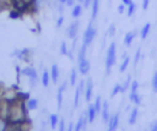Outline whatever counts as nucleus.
I'll use <instances>...</instances> for the list:
<instances>
[{
	"mask_svg": "<svg viewBox=\"0 0 157 131\" xmlns=\"http://www.w3.org/2000/svg\"><path fill=\"white\" fill-rule=\"evenodd\" d=\"M135 37H136V31H130V32H128V33L125 34V37H124V44H125L126 47H130L131 43H132V40L135 39Z\"/></svg>",
	"mask_w": 157,
	"mask_h": 131,
	"instance_id": "nucleus-12",
	"label": "nucleus"
},
{
	"mask_svg": "<svg viewBox=\"0 0 157 131\" xmlns=\"http://www.w3.org/2000/svg\"><path fill=\"white\" fill-rule=\"evenodd\" d=\"M82 10H83L82 4H75L72 6V10H71V16L74 18H78L81 16V13H82Z\"/></svg>",
	"mask_w": 157,
	"mask_h": 131,
	"instance_id": "nucleus-10",
	"label": "nucleus"
},
{
	"mask_svg": "<svg viewBox=\"0 0 157 131\" xmlns=\"http://www.w3.org/2000/svg\"><path fill=\"white\" fill-rule=\"evenodd\" d=\"M92 88H93L92 81L88 80V81H87V84H86V92H85V98H86L87 102H90L91 98H92Z\"/></svg>",
	"mask_w": 157,
	"mask_h": 131,
	"instance_id": "nucleus-14",
	"label": "nucleus"
},
{
	"mask_svg": "<svg viewBox=\"0 0 157 131\" xmlns=\"http://www.w3.org/2000/svg\"><path fill=\"white\" fill-rule=\"evenodd\" d=\"M125 9H126V5H124L123 2L119 4V5H118V9H117V10H118V13H119V15H123V13L125 12Z\"/></svg>",
	"mask_w": 157,
	"mask_h": 131,
	"instance_id": "nucleus-34",
	"label": "nucleus"
},
{
	"mask_svg": "<svg viewBox=\"0 0 157 131\" xmlns=\"http://www.w3.org/2000/svg\"><path fill=\"white\" fill-rule=\"evenodd\" d=\"M76 81H77V71H76V69H72L71 70V73H70V84L71 86H75L76 84Z\"/></svg>",
	"mask_w": 157,
	"mask_h": 131,
	"instance_id": "nucleus-23",
	"label": "nucleus"
},
{
	"mask_svg": "<svg viewBox=\"0 0 157 131\" xmlns=\"http://www.w3.org/2000/svg\"><path fill=\"white\" fill-rule=\"evenodd\" d=\"M59 131H64V120L59 122Z\"/></svg>",
	"mask_w": 157,
	"mask_h": 131,
	"instance_id": "nucleus-41",
	"label": "nucleus"
},
{
	"mask_svg": "<svg viewBox=\"0 0 157 131\" xmlns=\"http://www.w3.org/2000/svg\"><path fill=\"white\" fill-rule=\"evenodd\" d=\"M72 127H74V124L70 122V124H69V127H67V131H72Z\"/></svg>",
	"mask_w": 157,
	"mask_h": 131,
	"instance_id": "nucleus-44",
	"label": "nucleus"
},
{
	"mask_svg": "<svg viewBox=\"0 0 157 131\" xmlns=\"http://www.w3.org/2000/svg\"><path fill=\"white\" fill-rule=\"evenodd\" d=\"M37 107H38V100H37V99L32 98V99H29V100L27 102V108H28L29 110L37 109Z\"/></svg>",
	"mask_w": 157,
	"mask_h": 131,
	"instance_id": "nucleus-25",
	"label": "nucleus"
},
{
	"mask_svg": "<svg viewBox=\"0 0 157 131\" xmlns=\"http://www.w3.org/2000/svg\"><path fill=\"white\" fill-rule=\"evenodd\" d=\"M66 88V82H64L59 89H58V94H56V99H58V109H61V104H63V93Z\"/></svg>",
	"mask_w": 157,
	"mask_h": 131,
	"instance_id": "nucleus-11",
	"label": "nucleus"
},
{
	"mask_svg": "<svg viewBox=\"0 0 157 131\" xmlns=\"http://www.w3.org/2000/svg\"><path fill=\"white\" fill-rule=\"evenodd\" d=\"M130 81H131V77H130V76H128V78L125 80L124 84H121V93H123V92H125V91L128 89V87L131 84V83H130Z\"/></svg>",
	"mask_w": 157,
	"mask_h": 131,
	"instance_id": "nucleus-31",
	"label": "nucleus"
},
{
	"mask_svg": "<svg viewBox=\"0 0 157 131\" xmlns=\"http://www.w3.org/2000/svg\"><path fill=\"white\" fill-rule=\"evenodd\" d=\"M119 125V114H114L109 118L108 121V131H115Z\"/></svg>",
	"mask_w": 157,
	"mask_h": 131,
	"instance_id": "nucleus-7",
	"label": "nucleus"
},
{
	"mask_svg": "<svg viewBox=\"0 0 157 131\" xmlns=\"http://www.w3.org/2000/svg\"><path fill=\"white\" fill-rule=\"evenodd\" d=\"M23 1H27V2H32V1H34V0H23Z\"/></svg>",
	"mask_w": 157,
	"mask_h": 131,
	"instance_id": "nucleus-46",
	"label": "nucleus"
},
{
	"mask_svg": "<svg viewBox=\"0 0 157 131\" xmlns=\"http://www.w3.org/2000/svg\"><path fill=\"white\" fill-rule=\"evenodd\" d=\"M21 73L26 77L29 78V83L31 86H36L37 84V81H38V75H37V70L34 67H31V66H26L21 70Z\"/></svg>",
	"mask_w": 157,
	"mask_h": 131,
	"instance_id": "nucleus-3",
	"label": "nucleus"
},
{
	"mask_svg": "<svg viewBox=\"0 0 157 131\" xmlns=\"http://www.w3.org/2000/svg\"><path fill=\"white\" fill-rule=\"evenodd\" d=\"M50 78L54 83H56L59 80V66L56 64H53L50 67Z\"/></svg>",
	"mask_w": 157,
	"mask_h": 131,
	"instance_id": "nucleus-9",
	"label": "nucleus"
},
{
	"mask_svg": "<svg viewBox=\"0 0 157 131\" xmlns=\"http://www.w3.org/2000/svg\"><path fill=\"white\" fill-rule=\"evenodd\" d=\"M94 108H96V110L97 111H99L101 110V108H102V103H101V97H97L96 98V102H94Z\"/></svg>",
	"mask_w": 157,
	"mask_h": 131,
	"instance_id": "nucleus-33",
	"label": "nucleus"
},
{
	"mask_svg": "<svg viewBox=\"0 0 157 131\" xmlns=\"http://www.w3.org/2000/svg\"><path fill=\"white\" fill-rule=\"evenodd\" d=\"M99 11V0H92V5H91V21L93 22L98 15Z\"/></svg>",
	"mask_w": 157,
	"mask_h": 131,
	"instance_id": "nucleus-8",
	"label": "nucleus"
},
{
	"mask_svg": "<svg viewBox=\"0 0 157 131\" xmlns=\"http://www.w3.org/2000/svg\"><path fill=\"white\" fill-rule=\"evenodd\" d=\"M102 119L103 121L108 122L109 121V113H108V103L103 102V108H102Z\"/></svg>",
	"mask_w": 157,
	"mask_h": 131,
	"instance_id": "nucleus-17",
	"label": "nucleus"
},
{
	"mask_svg": "<svg viewBox=\"0 0 157 131\" xmlns=\"http://www.w3.org/2000/svg\"><path fill=\"white\" fill-rule=\"evenodd\" d=\"M141 6H142V10H147L150 6V0H142Z\"/></svg>",
	"mask_w": 157,
	"mask_h": 131,
	"instance_id": "nucleus-36",
	"label": "nucleus"
},
{
	"mask_svg": "<svg viewBox=\"0 0 157 131\" xmlns=\"http://www.w3.org/2000/svg\"><path fill=\"white\" fill-rule=\"evenodd\" d=\"M96 113H97V110H96V108H94V105L93 104H90V107H88V122L90 124H92L93 122V120H94V118H96Z\"/></svg>",
	"mask_w": 157,
	"mask_h": 131,
	"instance_id": "nucleus-15",
	"label": "nucleus"
},
{
	"mask_svg": "<svg viewBox=\"0 0 157 131\" xmlns=\"http://www.w3.org/2000/svg\"><path fill=\"white\" fill-rule=\"evenodd\" d=\"M137 88H139V82H137L136 80H134V81L131 82V84H130V89L134 92V91H137Z\"/></svg>",
	"mask_w": 157,
	"mask_h": 131,
	"instance_id": "nucleus-35",
	"label": "nucleus"
},
{
	"mask_svg": "<svg viewBox=\"0 0 157 131\" xmlns=\"http://www.w3.org/2000/svg\"><path fill=\"white\" fill-rule=\"evenodd\" d=\"M82 5H83V9H88V7H91V5H92V0H83Z\"/></svg>",
	"mask_w": 157,
	"mask_h": 131,
	"instance_id": "nucleus-37",
	"label": "nucleus"
},
{
	"mask_svg": "<svg viewBox=\"0 0 157 131\" xmlns=\"http://www.w3.org/2000/svg\"><path fill=\"white\" fill-rule=\"evenodd\" d=\"M58 125V115L56 114H53L50 115V127L52 129H55Z\"/></svg>",
	"mask_w": 157,
	"mask_h": 131,
	"instance_id": "nucleus-28",
	"label": "nucleus"
},
{
	"mask_svg": "<svg viewBox=\"0 0 157 131\" xmlns=\"http://www.w3.org/2000/svg\"><path fill=\"white\" fill-rule=\"evenodd\" d=\"M59 4H61V5H66V0H56Z\"/></svg>",
	"mask_w": 157,
	"mask_h": 131,
	"instance_id": "nucleus-45",
	"label": "nucleus"
},
{
	"mask_svg": "<svg viewBox=\"0 0 157 131\" xmlns=\"http://www.w3.org/2000/svg\"><path fill=\"white\" fill-rule=\"evenodd\" d=\"M137 113H139L137 108H134V109L131 110V113H130V116H129V124H130V125H134V124H135V121H136V118H137Z\"/></svg>",
	"mask_w": 157,
	"mask_h": 131,
	"instance_id": "nucleus-21",
	"label": "nucleus"
},
{
	"mask_svg": "<svg viewBox=\"0 0 157 131\" xmlns=\"http://www.w3.org/2000/svg\"><path fill=\"white\" fill-rule=\"evenodd\" d=\"M85 122H86V119L81 116V118L78 119L76 126H75V131H81L82 129H85Z\"/></svg>",
	"mask_w": 157,
	"mask_h": 131,
	"instance_id": "nucleus-24",
	"label": "nucleus"
},
{
	"mask_svg": "<svg viewBox=\"0 0 157 131\" xmlns=\"http://www.w3.org/2000/svg\"><path fill=\"white\" fill-rule=\"evenodd\" d=\"M50 80H52V78H50V72H48L47 70H44L43 73H42V84H43L44 87H48Z\"/></svg>",
	"mask_w": 157,
	"mask_h": 131,
	"instance_id": "nucleus-16",
	"label": "nucleus"
},
{
	"mask_svg": "<svg viewBox=\"0 0 157 131\" xmlns=\"http://www.w3.org/2000/svg\"><path fill=\"white\" fill-rule=\"evenodd\" d=\"M130 100L134 102L136 105H140V103H141V98H140L137 91H134V92L130 91Z\"/></svg>",
	"mask_w": 157,
	"mask_h": 131,
	"instance_id": "nucleus-18",
	"label": "nucleus"
},
{
	"mask_svg": "<svg viewBox=\"0 0 157 131\" xmlns=\"http://www.w3.org/2000/svg\"><path fill=\"white\" fill-rule=\"evenodd\" d=\"M85 89V81L81 80L76 87V91H75V98H74V108H77L78 107V102H80V97H81V93L83 92Z\"/></svg>",
	"mask_w": 157,
	"mask_h": 131,
	"instance_id": "nucleus-5",
	"label": "nucleus"
},
{
	"mask_svg": "<svg viewBox=\"0 0 157 131\" xmlns=\"http://www.w3.org/2000/svg\"><path fill=\"white\" fill-rule=\"evenodd\" d=\"M150 29H151V23H150V22H147V23H145V24L142 26V28H141V31H140V37H141V39H146V38H147V36H148V33H150Z\"/></svg>",
	"mask_w": 157,
	"mask_h": 131,
	"instance_id": "nucleus-13",
	"label": "nucleus"
},
{
	"mask_svg": "<svg viewBox=\"0 0 157 131\" xmlns=\"http://www.w3.org/2000/svg\"><path fill=\"white\" fill-rule=\"evenodd\" d=\"M67 53H69V49H67L66 43L61 42V44H60V54L61 55H67Z\"/></svg>",
	"mask_w": 157,
	"mask_h": 131,
	"instance_id": "nucleus-29",
	"label": "nucleus"
},
{
	"mask_svg": "<svg viewBox=\"0 0 157 131\" xmlns=\"http://www.w3.org/2000/svg\"><path fill=\"white\" fill-rule=\"evenodd\" d=\"M90 69H91V64L87 59H83L81 61H78V72L81 75H87L90 72Z\"/></svg>",
	"mask_w": 157,
	"mask_h": 131,
	"instance_id": "nucleus-6",
	"label": "nucleus"
},
{
	"mask_svg": "<svg viewBox=\"0 0 157 131\" xmlns=\"http://www.w3.org/2000/svg\"><path fill=\"white\" fill-rule=\"evenodd\" d=\"M78 29H80V21H74L69 27H67V37L70 39H74L76 38L77 33H78Z\"/></svg>",
	"mask_w": 157,
	"mask_h": 131,
	"instance_id": "nucleus-4",
	"label": "nucleus"
},
{
	"mask_svg": "<svg viewBox=\"0 0 157 131\" xmlns=\"http://www.w3.org/2000/svg\"><path fill=\"white\" fill-rule=\"evenodd\" d=\"M96 33H97V28L96 27H93V24H92V21L88 23V26H87V28L85 29V32H83V37H82V44H85V45H91V43L93 42V39H94V37H96Z\"/></svg>",
	"mask_w": 157,
	"mask_h": 131,
	"instance_id": "nucleus-2",
	"label": "nucleus"
},
{
	"mask_svg": "<svg viewBox=\"0 0 157 131\" xmlns=\"http://www.w3.org/2000/svg\"><path fill=\"white\" fill-rule=\"evenodd\" d=\"M77 1H78V4H82L83 2V0H77Z\"/></svg>",
	"mask_w": 157,
	"mask_h": 131,
	"instance_id": "nucleus-47",
	"label": "nucleus"
},
{
	"mask_svg": "<svg viewBox=\"0 0 157 131\" xmlns=\"http://www.w3.org/2000/svg\"><path fill=\"white\" fill-rule=\"evenodd\" d=\"M129 62H130V58H129V56H125L124 60H123V62H121L120 66H119V71H120V72H124V71L128 69Z\"/></svg>",
	"mask_w": 157,
	"mask_h": 131,
	"instance_id": "nucleus-22",
	"label": "nucleus"
},
{
	"mask_svg": "<svg viewBox=\"0 0 157 131\" xmlns=\"http://www.w3.org/2000/svg\"><path fill=\"white\" fill-rule=\"evenodd\" d=\"M74 2H75V0H66V6L72 7L74 6Z\"/></svg>",
	"mask_w": 157,
	"mask_h": 131,
	"instance_id": "nucleus-40",
	"label": "nucleus"
},
{
	"mask_svg": "<svg viewBox=\"0 0 157 131\" xmlns=\"http://www.w3.org/2000/svg\"><path fill=\"white\" fill-rule=\"evenodd\" d=\"M117 60V44L114 42H112L107 49V56H105V71L107 75L110 73L112 67L114 66Z\"/></svg>",
	"mask_w": 157,
	"mask_h": 131,
	"instance_id": "nucleus-1",
	"label": "nucleus"
},
{
	"mask_svg": "<svg viewBox=\"0 0 157 131\" xmlns=\"http://www.w3.org/2000/svg\"><path fill=\"white\" fill-rule=\"evenodd\" d=\"M151 86H152V91L155 93H157V71L153 73L152 80H151Z\"/></svg>",
	"mask_w": 157,
	"mask_h": 131,
	"instance_id": "nucleus-27",
	"label": "nucleus"
},
{
	"mask_svg": "<svg viewBox=\"0 0 157 131\" xmlns=\"http://www.w3.org/2000/svg\"><path fill=\"white\" fill-rule=\"evenodd\" d=\"M121 92V84H119V83H117L114 87H113V89H112V92H110V97L113 98V97H115L118 93H120Z\"/></svg>",
	"mask_w": 157,
	"mask_h": 131,
	"instance_id": "nucleus-26",
	"label": "nucleus"
},
{
	"mask_svg": "<svg viewBox=\"0 0 157 131\" xmlns=\"http://www.w3.org/2000/svg\"><path fill=\"white\" fill-rule=\"evenodd\" d=\"M135 11H136V4H135L134 1H131V2L128 5V10H126L128 17H131V16L135 13Z\"/></svg>",
	"mask_w": 157,
	"mask_h": 131,
	"instance_id": "nucleus-20",
	"label": "nucleus"
},
{
	"mask_svg": "<svg viewBox=\"0 0 157 131\" xmlns=\"http://www.w3.org/2000/svg\"><path fill=\"white\" fill-rule=\"evenodd\" d=\"M114 34H115V24L112 23V24L109 26V28H108V33H107V36H108V37H113Z\"/></svg>",
	"mask_w": 157,
	"mask_h": 131,
	"instance_id": "nucleus-32",
	"label": "nucleus"
},
{
	"mask_svg": "<svg viewBox=\"0 0 157 131\" xmlns=\"http://www.w3.org/2000/svg\"><path fill=\"white\" fill-rule=\"evenodd\" d=\"M63 22H64V16H59V18H58V21H56V27L60 28V27L63 26Z\"/></svg>",
	"mask_w": 157,
	"mask_h": 131,
	"instance_id": "nucleus-38",
	"label": "nucleus"
},
{
	"mask_svg": "<svg viewBox=\"0 0 157 131\" xmlns=\"http://www.w3.org/2000/svg\"><path fill=\"white\" fill-rule=\"evenodd\" d=\"M121 2H123L124 5H126V6H128V5L131 2V0H121Z\"/></svg>",
	"mask_w": 157,
	"mask_h": 131,
	"instance_id": "nucleus-43",
	"label": "nucleus"
},
{
	"mask_svg": "<svg viewBox=\"0 0 157 131\" xmlns=\"http://www.w3.org/2000/svg\"><path fill=\"white\" fill-rule=\"evenodd\" d=\"M0 131H5V122L0 120Z\"/></svg>",
	"mask_w": 157,
	"mask_h": 131,
	"instance_id": "nucleus-42",
	"label": "nucleus"
},
{
	"mask_svg": "<svg viewBox=\"0 0 157 131\" xmlns=\"http://www.w3.org/2000/svg\"><path fill=\"white\" fill-rule=\"evenodd\" d=\"M150 131H157V120L151 125V129H150Z\"/></svg>",
	"mask_w": 157,
	"mask_h": 131,
	"instance_id": "nucleus-39",
	"label": "nucleus"
},
{
	"mask_svg": "<svg viewBox=\"0 0 157 131\" xmlns=\"http://www.w3.org/2000/svg\"><path fill=\"white\" fill-rule=\"evenodd\" d=\"M140 58H141V49L139 48V49L136 50V53H135V56H134V66H136V65L139 64Z\"/></svg>",
	"mask_w": 157,
	"mask_h": 131,
	"instance_id": "nucleus-30",
	"label": "nucleus"
},
{
	"mask_svg": "<svg viewBox=\"0 0 157 131\" xmlns=\"http://www.w3.org/2000/svg\"><path fill=\"white\" fill-rule=\"evenodd\" d=\"M86 50H87V45L82 44L81 48H80V50H78V55H77V60H78V61L86 59Z\"/></svg>",
	"mask_w": 157,
	"mask_h": 131,
	"instance_id": "nucleus-19",
	"label": "nucleus"
}]
</instances>
